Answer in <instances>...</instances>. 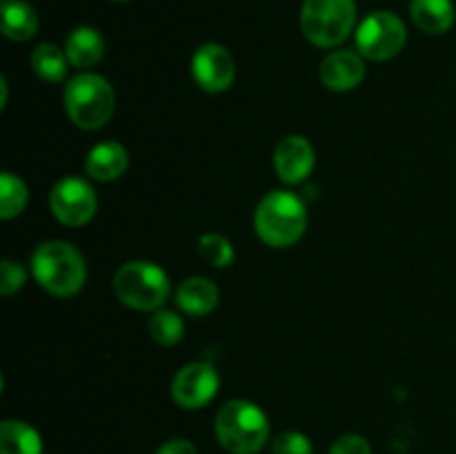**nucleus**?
<instances>
[{
    "mask_svg": "<svg viewBox=\"0 0 456 454\" xmlns=\"http://www.w3.org/2000/svg\"><path fill=\"white\" fill-rule=\"evenodd\" d=\"M65 53L76 69H92L105 56V38L94 27H76L65 40Z\"/></svg>",
    "mask_w": 456,
    "mask_h": 454,
    "instance_id": "obj_14",
    "label": "nucleus"
},
{
    "mask_svg": "<svg viewBox=\"0 0 456 454\" xmlns=\"http://www.w3.org/2000/svg\"><path fill=\"white\" fill-rule=\"evenodd\" d=\"M319 76L321 83L332 92H352L365 78L363 56L352 49H337L323 58Z\"/></svg>",
    "mask_w": 456,
    "mask_h": 454,
    "instance_id": "obj_12",
    "label": "nucleus"
},
{
    "mask_svg": "<svg viewBox=\"0 0 456 454\" xmlns=\"http://www.w3.org/2000/svg\"><path fill=\"white\" fill-rule=\"evenodd\" d=\"M31 69L38 78L47 80V83H62L67 78V67H69V58H67L65 49L58 45L43 43L31 52Z\"/></svg>",
    "mask_w": 456,
    "mask_h": 454,
    "instance_id": "obj_19",
    "label": "nucleus"
},
{
    "mask_svg": "<svg viewBox=\"0 0 456 454\" xmlns=\"http://www.w3.org/2000/svg\"><path fill=\"white\" fill-rule=\"evenodd\" d=\"M156 454H199V448L190 439H169L156 450Z\"/></svg>",
    "mask_w": 456,
    "mask_h": 454,
    "instance_id": "obj_26",
    "label": "nucleus"
},
{
    "mask_svg": "<svg viewBox=\"0 0 456 454\" xmlns=\"http://www.w3.org/2000/svg\"><path fill=\"white\" fill-rule=\"evenodd\" d=\"M0 454H43V436L20 418L0 423Z\"/></svg>",
    "mask_w": 456,
    "mask_h": 454,
    "instance_id": "obj_18",
    "label": "nucleus"
},
{
    "mask_svg": "<svg viewBox=\"0 0 456 454\" xmlns=\"http://www.w3.org/2000/svg\"><path fill=\"white\" fill-rule=\"evenodd\" d=\"M330 454H372V445L365 436L350 432V434H343L334 441Z\"/></svg>",
    "mask_w": 456,
    "mask_h": 454,
    "instance_id": "obj_25",
    "label": "nucleus"
},
{
    "mask_svg": "<svg viewBox=\"0 0 456 454\" xmlns=\"http://www.w3.org/2000/svg\"><path fill=\"white\" fill-rule=\"evenodd\" d=\"M27 272L20 263L12 261V258H4L3 265H0V294L3 296H12L18 289L25 285Z\"/></svg>",
    "mask_w": 456,
    "mask_h": 454,
    "instance_id": "obj_24",
    "label": "nucleus"
},
{
    "mask_svg": "<svg viewBox=\"0 0 456 454\" xmlns=\"http://www.w3.org/2000/svg\"><path fill=\"white\" fill-rule=\"evenodd\" d=\"M38 13L25 0H3L0 4V29L3 36L9 40H22L34 38L38 31Z\"/></svg>",
    "mask_w": 456,
    "mask_h": 454,
    "instance_id": "obj_16",
    "label": "nucleus"
},
{
    "mask_svg": "<svg viewBox=\"0 0 456 454\" xmlns=\"http://www.w3.org/2000/svg\"><path fill=\"white\" fill-rule=\"evenodd\" d=\"M114 3H125V0H114Z\"/></svg>",
    "mask_w": 456,
    "mask_h": 454,
    "instance_id": "obj_27",
    "label": "nucleus"
},
{
    "mask_svg": "<svg viewBox=\"0 0 456 454\" xmlns=\"http://www.w3.org/2000/svg\"><path fill=\"white\" fill-rule=\"evenodd\" d=\"M214 432L225 452L258 454L270 441V418L254 401L232 399L216 412Z\"/></svg>",
    "mask_w": 456,
    "mask_h": 454,
    "instance_id": "obj_1",
    "label": "nucleus"
},
{
    "mask_svg": "<svg viewBox=\"0 0 456 454\" xmlns=\"http://www.w3.org/2000/svg\"><path fill=\"white\" fill-rule=\"evenodd\" d=\"M199 254L203 256V261H208L212 267H230L236 258V249L232 245L230 239H225L223 234L216 231H208L199 239Z\"/></svg>",
    "mask_w": 456,
    "mask_h": 454,
    "instance_id": "obj_22",
    "label": "nucleus"
},
{
    "mask_svg": "<svg viewBox=\"0 0 456 454\" xmlns=\"http://www.w3.org/2000/svg\"><path fill=\"white\" fill-rule=\"evenodd\" d=\"M410 16L423 34L439 36L454 25L456 9L452 0H412Z\"/></svg>",
    "mask_w": 456,
    "mask_h": 454,
    "instance_id": "obj_17",
    "label": "nucleus"
},
{
    "mask_svg": "<svg viewBox=\"0 0 456 454\" xmlns=\"http://www.w3.org/2000/svg\"><path fill=\"white\" fill-rule=\"evenodd\" d=\"M272 454H314V445L303 432L288 430L272 439Z\"/></svg>",
    "mask_w": 456,
    "mask_h": 454,
    "instance_id": "obj_23",
    "label": "nucleus"
},
{
    "mask_svg": "<svg viewBox=\"0 0 456 454\" xmlns=\"http://www.w3.org/2000/svg\"><path fill=\"white\" fill-rule=\"evenodd\" d=\"M147 329H150L151 338H154L159 345L172 347L176 345V343H181L183 336H185V320H183V316H178L176 312L163 310V307H160V310L151 312Z\"/></svg>",
    "mask_w": 456,
    "mask_h": 454,
    "instance_id": "obj_21",
    "label": "nucleus"
},
{
    "mask_svg": "<svg viewBox=\"0 0 456 454\" xmlns=\"http://www.w3.org/2000/svg\"><path fill=\"white\" fill-rule=\"evenodd\" d=\"M31 274L52 296H74L87 280V265L67 240H45L31 254Z\"/></svg>",
    "mask_w": 456,
    "mask_h": 454,
    "instance_id": "obj_3",
    "label": "nucleus"
},
{
    "mask_svg": "<svg viewBox=\"0 0 456 454\" xmlns=\"http://www.w3.org/2000/svg\"><path fill=\"white\" fill-rule=\"evenodd\" d=\"M167 272L151 261H129L114 274V294L123 305L138 312H156L169 298Z\"/></svg>",
    "mask_w": 456,
    "mask_h": 454,
    "instance_id": "obj_5",
    "label": "nucleus"
},
{
    "mask_svg": "<svg viewBox=\"0 0 456 454\" xmlns=\"http://www.w3.org/2000/svg\"><path fill=\"white\" fill-rule=\"evenodd\" d=\"M49 209L62 225L83 227L98 209L96 191L85 178L65 176L49 191Z\"/></svg>",
    "mask_w": 456,
    "mask_h": 454,
    "instance_id": "obj_8",
    "label": "nucleus"
},
{
    "mask_svg": "<svg viewBox=\"0 0 456 454\" xmlns=\"http://www.w3.org/2000/svg\"><path fill=\"white\" fill-rule=\"evenodd\" d=\"M176 305L190 316H208L218 305V288L208 276H190L178 285Z\"/></svg>",
    "mask_w": 456,
    "mask_h": 454,
    "instance_id": "obj_15",
    "label": "nucleus"
},
{
    "mask_svg": "<svg viewBox=\"0 0 456 454\" xmlns=\"http://www.w3.org/2000/svg\"><path fill=\"white\" fill-rule=\"evenodd\" d=\"M307 227V209L298 194L288 190L267 191L254 212V230L258 239L276 249L292 247L303 239Z\"/></svg>",
    "mask_w": 456,
    "mask_h": 454,
    "instance_id": "obj_2",
    "label": "nucleus"
},
{
    "mask_svg": "<svg viewBox=\"0 0 456 454\" xmlns=\"http://www.w3.org/2000/svg\"><path fill=\"white\" fill-rule=\"evenodd\" d=\"M191 78L203 92L221 93L236 78V62L230 49L218 43H205L191 56Z\"/></svg>",
    "mask_w": 456,
    "mask_h": 454,
    "instance_id": "obj_10",
    "label": "nucleus"
},
{
    "mask_svg": "<svg viewBox=\"0 0 456 454\" xmlns=\"http://www.w3.org/2000/svg\"><path fill=\"white\" fill-rule=\"evenodd\" d=\"M29 203V191H27L25 181L13 172H3L0 176V218L9 221L18 214L25 212Z\"/></svg>",
    "mask_w": 456,
    "mask_h": 454,
    "instance_id": "obj_20",
    "label": "nucleus"
},
{
    "mask_svg": "<svg viewBox=\"0 0 456 454\" xmlns=\"http://www.w3.org/2000/svg\"><path fill=\"white\" fill-rule=\"evenodd\" d=\"M129 167V154L120 142L105 141L94 145L85 158V172L89 178L101 182L116 181L123 176Z\"/></svg>",
    "mask_w": 456,
    "mask_h": 454,
    "instance_id": "obj_13",
    "label": "nucleus"
},
{
    "mask_svg": "<svg viewBox=\"0 0 456 454\" xmlns=\"http://www.w3.org/2000/svg\"><path fill=\"white\" fill-rule=\"evenodd\" d=\"M62 102L76 127L94 132L110 123L116 107V93L110 80L92 71H83L67 80Z\"/></svg>",
    "mask_w": 456,
    "mask_h": 454,
    "instance_id": "obj_4",
    "label": "nucleus"
},
{
    "mask_svg": "<svg viewBox=\"0 0 456 454\" xmlns=\"http://www.w3.org/2000/svg\"><path fill=\"white\" fill-rule=\"evenodd\" d=\"M356 27L354 0H305L301 31L314 47H337Z\"/></svg>",
    "mask_w": 456,
    "mask_h": 454,
    "instance_id": "obj_6",
    "label": "nucleus"
},
{
    "mask_svg": "<svg viewBox=\"0 0 456 454\" xmlns=\"http://www.w3.org/2000/svg\"><path fill=\"white\" fill-rule=\"evenodd\" d=\"M316 154L312 142L305 136L281 138L274 150V169L285 185H298L314 172Z\"/></svg>",
    "mask_w": 456,
    "mask_h": 454,
    "instance_id": "obj_11",
    "label": "nucleus"
},
{
    "mask_svg": "<svg viewBox=\"0 0 456 454\" xmlns=\"http://www.w3.org/2000/svg\"><path fill=\"white\" fill-rule=\"evenodd\" d=\"M408 43L405 22L392 12H372L356 27V49L374 62L399 56Z\"/></svg>",
    "mask_w": 456,
    "mask_h": 454,
    "instance_id": "obj_7",
    "label": "nucleus"
},
{
    "mask_svg": "<svg viewBox=\"0 0 456 454\" xmlns=\"http://www.w3.org/2000/svg\"><path fill=\"white\" fill-rule=\"evenodd\" d=\"M221 378L208 361H191L172 378V399L183 409H200L218 394Z\"/></svg>",
    "mask_w": 456,
    "mask_h": 454,
    "instance_id": "obj_9",
    "label": "nucleus"
}]
</instances>
